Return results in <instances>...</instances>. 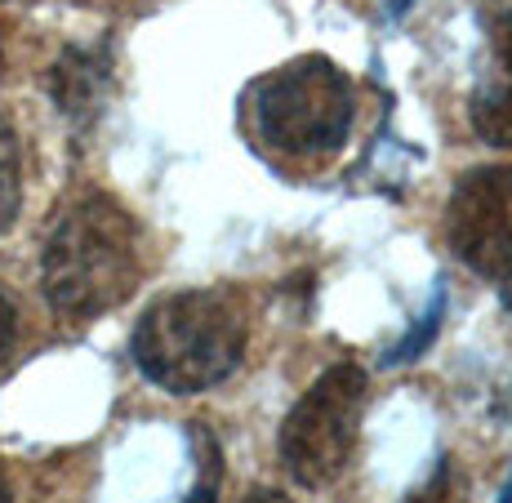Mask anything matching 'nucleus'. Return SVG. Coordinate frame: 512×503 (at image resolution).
Returning <instances> with one entry per match:
<instances>
[{"mask_svg":"<svg viewBox=\"0 0 512 503\" xmlns=\"http://www.w3.org/2000/svg\"><path fill=\"white\" fill-rule=\"evenodd\" d=\"M139 228L130 210L94 192L76 201L41 250V290L67 321H94L121 308L139 285Z\"/></svg>","mask_w":512,"mask_h":503,"instance_id":"f257e3e1","label":"nucleus"},{"mask_svg":"<svg viewBox=\"0 0 512 503\" xmlns=\"http://www.w3.org/2000/svg\"><path fill=\"white\" fill-rule=\"evenodd\" d=\"M130 357L147 383L174 397L210 392L245 357V312L228 290H183L156 299L134 325Z\"/></svg>","mask_w":512,"mask_h":503,"instance_id":"f03ea898","label":"nucleus"},{"mask_svg":"<svg viewBox=\"0 0 512 503\" xmlns=\"http://www.w3.org/2000/svg\"><path fill=\"white\" fill-rule=\"evenodd\" d=\"M352 112H357L352 81L321 54L294 58V63L268 72L263 81H254L250 90L254 134L272 152L308 165L326 161L348 143Z\"/></svg>","mask_w":512,"mask_h":503,"instance_id":"7ed1b4c3","label":"nucleus"},{"mask_svg":"<svg viewBox=\"0 0 512 503\" xmlns=\"http://www.w3.org/2000/svg\"><path fill=\"white\" fill-rule=\"evenodd\" d=\"M370 379L361 366L339 361L294 401L281 423V463L299 486L321 490L343 477L361 437Z\"/></svg>","mask_w":512,"mask_h":503,"instance_id":"20e7f679","label":"nucleus"},{"mask_svg":"<svg viewBox=\"0 0 512 503\" xmlns=\"http://www.w3.org/2000/svg\"><path fill=\"white\" fill-rule=\"evenodd\" d=\"M446 236L477 276L512 281V165L468 170L446 205Z\"/></svg>","mask_w":512,"mask_h":503,"instance_id":"39448f33","label":"nucleus"},{"mask_svg":"<svg viewBox=\"0 0 512 503\" xmlns=\"http://www.w3.org/2000/svg\"><path fill=\"white\" fill-rule=\"evenodd\" d=\"M468 121L481 143L512 147V5L486 14V49L468 94Z\"/></svg>","mask_w":512,"mask_h":503,"instance_id":"423d86ee","label":"nucleus"},{"mask_svg":"<svg viewBox=\"0 0 512 503\" xmlns=\"http://www.w3.org/2000/svg\"><path fill=\"white\" fill-rule=\"evenodd\" d=\"M49 94H54L63 116L90 121L107 94V54H98V49H67L49 67Z\"/></svg>","mask_w":512,"mask_h":503,"instance_id":"0eeeda50","label":"nucleus"},{"mask_svg":"<svg viewBox=\"0 0 512 503\" xmlns=\"http://www.w3.org/2000/svg\"><path fill=\"white\" fill-rule=\"evenodd\" d=\"M18 205H23V156H18V134L0 116V236L14 228Z\"/></svg>","mask_w":512,"mask_h":503,"instance_id":"6e6552de","label":"nucleus"},{"mask_svg":"<svg viewBox=\"0 0 512 503\" xmlns=\"http://www.w3.org/2000/svg\"><path fill=\"white\" fill-rule=\"evenodd\" d=\"M192 437H196V446H201V468H196V490L187 495V503H214L219 499V477H223L219 446H214V437L201 428H196Z\"/></svg>","mask_w":512,"mask_h":503,"instance_id":"1a4fd4ad","label":"nucleus"},{"mask_svg":"<svg viewBox=\"0 0 512 503\" xmlns=\"http://www.w3.org/2000/svg\"><path fill=\"white\" fill-rule=\"evenodd\" d=\"M14 339H18V317H14V303H9V294L0 290V366H5L9 352H14Z\"/></svg>","mask_w":512,"mask_h":503,"instance_id":"9d476101","label":"nucleus"},{"mask_svg":"<svg viewBox=\"0 0 512 503\" xmlns=\"http://www.w3.org/2000/svg\"><path fill=\"white\" fill-rule=\"evenodd\" d=\"M241 503H294L290 495H281V490H268V486H259V490H250Z\"/></svg>","mask_w":512,"mask_h":503,"instance_id":"9b49d317","label":"nucleus"},{"mask_svg":"<svg viewBox=\"0 0 512 503\" xmlns=\"http://www.w3.org/2000/svg\"><path fill=\"white\" fill-rule=\"evenodd\" d=\"M0 503H14V495H9V477H5V468H0Z\"/></svg>","mask_w":512,"mask_h":503,"instance_id":"f8f14e48","label":"nucleus"},{"mask_svg":"<svg viewBox=\"0 0 512 503\" xmlns=\"http://www.w3.org/2000/svg\"><path fill=\"white\" fill-rule=\"evenodd\" d=\"M499 294H504V303L512 308V281H504V285H499Z\"/></svg>","mask_w":512,"mask_h":503,"instance_id":"ddd939ff","label":"nucleus"},{"mask_svg":"<svg viewBox=\"0 0 512 503\" xmlns=\"http://www.w3.org/2000/svg\"><path fill=\"white\" fill-rule=\"evenodd\" d=\"M499 503H512V477H508V486H504V495H499Z\"/></svg>","mask_w":512,"mask_h":503,"instance_id":"4468645a","label":"nucleus"},{"mask_svg":"<svg viewBox=\"0 0 512 503\" xmlns=\"http://www.w3.org/2000/svg\"><path fill=\"white\" fill-rule=\"evenodd\" d=\"M410 5V0H392V9H406Z\"/></svg>","mask_w":512,"mask_h":503,"instance_id":"2eb2a0df","label":"nucleus"}]
</instances>
